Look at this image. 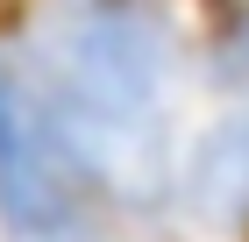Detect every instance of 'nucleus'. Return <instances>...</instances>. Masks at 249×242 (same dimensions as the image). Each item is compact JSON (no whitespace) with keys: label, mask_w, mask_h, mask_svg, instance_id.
<instances>
[{"label":"nucleus","mask_w":249,"mask_h":242,"mask_svg":"<svg viewBox=\"0 0 249 242\" xmlns=\"http://www.w3.org/2000/svg\"><path fill=\"white\" fill-rule=\"evenodd\" d=\"M185 192L207 221H249V107L199 135L185 164Z\"/></svg>","instance_id":"7ed1b4c3"},{"label":"nucleus","mask_w":249,"mask_h":242,"mask_svg":"<svg viewBox=\"0 0 249 242\" xmlns=\"http://www.w3.org/2000/svg\"><path fill=\"white\" fill-rule=\"evenodd\" d=\"M29 86L93 178L157 192L171 149H164V15L150 0H57Z\"/></svg>","instance_id":"f257e3e1"},{"label":"nucleus","mask_w":249,"mask_h":242,"mask_svg":"<svg viewBox=\"0 0 249 242\" xmlns=\"http://www.w3.org/2000/svg\"><path fill=\"white\" fill-rule=\"evenodd\" d=\"M228 57H235V72L249 78V15H242V29H235V43H228Z\"/></svg>","instance_id":"20e7f679"},{"label":"nucleus","mask_w":249,"mask_h":242,"mask_svg":"<svg viewBox=\"0 0 249 242\" xmlns=\"http://www.w3.org/2000/svg\"><path fill=\"white\" fill-rule=\"evenodd\" d=\"M93 186L100 178L78 164L36 86L0 64V221L21 242H93Z\"/></svg>","instance_id":"f03ea898"}]
</instances>
